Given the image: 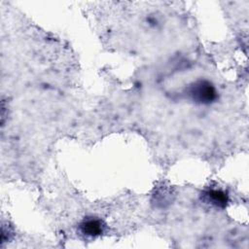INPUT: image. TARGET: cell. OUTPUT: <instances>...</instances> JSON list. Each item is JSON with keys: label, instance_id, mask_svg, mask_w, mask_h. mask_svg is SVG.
Here are the masks:
<instances>
[{"label": "cell", "instance_id": "cell-2", "mask_svg": "<svg viewBox=\"0 0 249 249\" xmlns=\"http://www.w3.org/2000/svg\"><path fill=\"white\" fill-rule=\"evenodd\" d=\"M203 198L207 203L218 208H225L229 201L228 195L222 190H216V189H211L206 191L203 194Z\"/></svg>", "mask_w": 249, "mask_h": 249}, {"label": "cell", "instance_id": "cell-3", "mask_svg": "<svg viewBox=\"0 0 249 249\" xmlns=\"http://www.w3.org/2000/svg\"><path fill=\"white\" fill-rule=\"evenodd\" d=\"M103 224L98 219H87L83 221L80 225L81 231L89 237H95L102 233L103 231Z\"/></svg>", "mask_w": 249, "mask_h": 249}, {"label": "cell", "instance_id": "cell-1", "mask_svg": "<svg viewBox=\"0 0 249 249\" xmlns=\"http://www.w3.org/2000/svg\"><path fill=\"white\" fill-rule=\"evenodd\" d=\"M190 98L198 104H210L217 98V90L212 83L206 80L194 82L187 89Z\"/></svg>", "mask_w": 249, "mask_h": 249}]
</instances>
